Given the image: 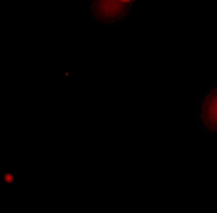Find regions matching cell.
<instances>
[{
	"mask_svg": "<svg viewBox=\"0 0 217 213\" xmlns=\"http://www.w3.org/2000/svg\"><path fill=\"white\" fill-rule=\"evenodd\" d=\"M3 182L5 186L12 187L15 182V171H4L3 172Z\"/></svg>",
	"mask_w": 217,
	"mask_h": 213,
	"instance_id": "6da1fadb",
	"label": "cell"
},
{
	"mask_svg": "<svg viewBox=\"0 0 217 213\" xmlns=\"http://www.w3.org/2000/svg\"><path fill=\"white\" fill-rule=\"evenodd\" d=\"M63 78L64 79H70V72L65 71L63 72Z\"/></svg>",
	"mask_w": 217,
	"mask_h": 213,
	"instance_id": "7a4b0ae2",
	"label": "cell"
}]
</instances>
